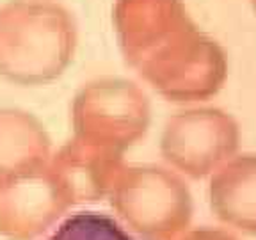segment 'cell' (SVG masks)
Here are the masks:
<instances>
[{
  "label": "cell",
  "mask_w": 256,
  "mask_h": 240,
  "mask_svg": "<svg viewBox=\"0 0 256 240\" xmlns=\"http://www.w3.org/2000/svg\"><path fill=\"white\" fill-rule=\"evenodd\" d=\"M78 25L57 0H8L0 6V76L20 86L59 78L75 57Z\"/></svg>",
  "instance_id": "1"
},
{
  "label": "cell",
  "mask_w": 256,
  "mask_h": 240,
  "mask_svg": "<svg viewBox=\"0 0 256 240\" xmlns=\"http://www.w3.org/2000/svg\"><path fill=\"white\" fill-rule=\"evenodd\" d=\"M155 89L171 100H204L222 86L228 56L222 44L196 22L176 30L136 66Z\"/></svg>",
  "instance_id": "2"
},
{
  "label": "cell",
  "mask_w": 256,
  "mask_h": 240,
  "mask_svg": "<svg viewBox=\"0 0 256 240\" xmlns=\"http://www.w3.org/2000/svg\"><path fill=\"white\" fill-rule=\"evenodd\" d=\"M72 123L73 139L121 156L148 128V98L132 80L120 76L91 80L73 98Z\"/></svg>",
  "instance_id": "3"
},
{
  "label": "cell",
  "mask_w": 256,
  "mask_h": 240,
  "mask_svg": "<svg viewBox=\"0 0 256 240\" xmlns=\"http://www.w3.org/2000/svg\"><path fill=\"white\" fill-rule=\"evenodd\" d=\"M238 128L228 112L216 107L187 108L164 126L160 150L169 164L188 176H204L232 158Z\"/></svg>",
  "instance_id": "4"
},
{
  "label": "cell",
  "mask_w": 256,
  "mask_h": 240,
  "mask_svg": "<svg viewBox=\"0 0 256 240\" xmlns=\"http://www.w3.org/2000/svg\"><path fill=\"white\" fill-rule=\"evenodd\" d=\"M75 203L68 187L48 162L0 178V232L32 238L48 230Z\"/></svg>",
  "instance_id": "5"
},
{
  "label": "cell",
  "mask_w": 256,
  "mask_h": 240,
  "mask_svg": "<svg viewBox=\"0 0 256 240\" xmlns=\"http://www.w3.org/2000/svg\"><path fill=\"white\" fill-rule=\"evenodd\" d=\"M110 194L118 210L139 228H164L180 222L190 203L184 180L158 166H121Z\"/></svg>",
  "instance_id": "6"
},
{
  "label": "cell",
  "mask_w": 256,
  "mask_h": 240,
  "mask_svg": "<svg viewBox=\"0 0 256 240\" xmlns=\"http://www.w3.org/2000/svg\"><path fill=\"white\" fill-rule=\"evenodd\" d=\"M190 22L185 0H114L112 6L116 40L134 68Z\"/></svg>",
  "instance_id": "7"
},
{
  "label": "cell",
  "mask_w": 256,
  "mask_h": 240,
  "mask_svg": "<svg viewBox=\"0 0 256 240\" xmlns=\"http://www.w3.org/2000/svg\"><path fill=\"white\" fill-rule=\"evenodd\" d=\"M52 140L44 124L22 108H0V178L48 162Z\"/></svg>",
  "instance_id": "8"
},
{
  "label": "cell",
  "mask_w": 256,
  "mask_h": 240,
  "mask_svg": "<svg viewBox=\"0 0 256 240\" xmlns=\"http://www.w3.org/2000/svg\"><path fill=\"white\" fill-rule=\"evenodd\" d=\"M212 200L222 212L256 216V155L233 156L214 171Z\"/></svg>",
  "instance_id": "9"
},
{
  "label": "cell",
  "mask_w": 256,
  "mask_h": 240,
  "mask_svg": "<svg viewBox=\"0 0 256 240\" xmlns=\"http://www.w3.org/2000/svg\"><path fill=\"white\" fill-rule=\"evenodd\" d=\"M44 240H130L112 219L82 212L66 217Z\"/></svg>",
  "instance_id": "10"
},
{
  "label": "cell",
  "mask_w": 256,
  "mask_h": 240,
  "mask_svg": "<svg viewBox=\"0 0 256 240\" xmlns=\"http://www.w3.org/2000/svg\"><path fill=\"white\" fill-rule=\"evenodd\" d=\"M251 4H252V8L256 9V0H251Z\"/></svg>",
  "instance_id": "11"
}]
</instances>
